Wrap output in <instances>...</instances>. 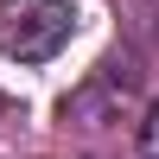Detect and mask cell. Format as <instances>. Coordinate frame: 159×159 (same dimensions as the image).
Segmentation results:
<instances>
[{
    "label": "cell",
    "instance_id": "6da1fadb",
    "mask_svg": "<svg viewBox=\"0 0 159 159\" xmlns=\"http://www.w3.org/2000/svg\"><path fill=\"white\" fill-rule=\"evenodd\" d=\"M76 13L70 0H0V51L19 64H45L70 45Z\"/></svg>",
    "mask_w": 159,
    "mask_h": 159
},
{
    "label": "cell",
    "instance_id": "7a4b0ae2",
    "mask_svg": "<svg viewBox=\"0 0 159 159\" xmlns=\"http://www.w3.org/2000/svg\"><path fill=\"white\" fill-rule=\"evenodd\" d=\"M140 147H147V159H159V102H153V115H147V127H140Z\"/></svg>",
    "mask_w": 159,
    "mask_h": 159
}]
</instances>
